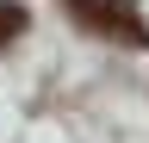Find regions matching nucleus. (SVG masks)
Here are the masks:
<instances>
[{
    "instance_id": "1",
    "label": "nucleus",
    "mask_w": 149,
    "mask_h": 143,
    "mask_svg": "<svg viewBox=\"0 0 149 143\" xmlns=\"http://www.w3.org/2000/svg\"><path fill=\"white\" fill-rule=\"evenodd\" d=\"M62 13L81 31H100V38H118L130 50H149V25H143V13L130 6V0H62Z\"/></svg>"
},
{
    "instance_id": "2",
    "label": "nucleus",
    "mask_w": 149,
    "mask_h": 143,
    "mask_svg": "<svg viewBox=\"0 0 149 143\" xmlns=\"http://www.w3.org/2000/svg\"><path fill=\"white\" fill-rule=\"evenodd\" d=\"M19 31H25V6H19V0H0V50H6Z\"/></svg>"
}]
</instances>
